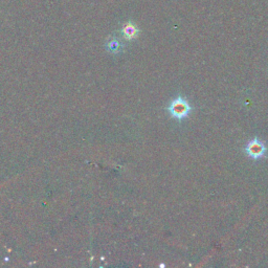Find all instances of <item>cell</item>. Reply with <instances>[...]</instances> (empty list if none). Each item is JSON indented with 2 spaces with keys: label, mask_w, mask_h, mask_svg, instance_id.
I'll return each mask as SVG.
<instances>
[{
  "label": "cell",
  "mask_w": 268,
  "mask_h": 268,
  "mask_svg": "<svg viewBox=\"0 0 268 268\" xmlns=\"http://www.w3.org/2000/svg\"><path fill=\"white\" fill-rule=\"evenodd\" d=\"M167 110L175 120L183 121L191 114L193 107L190 105L186 98L178 96L170 102V104L167 107Z\"/></svg>",
  "instance_id": "cell-1"
},
{
  "label": "cell",
  "mask_w": 268,
  "mask_h": 268,
  "mask_svg": "<svg viewBox=\"0 0 268 268\" xmlns=\"http://www.w3.org/2000/svg\"><path fill=\"white\" fill-rule=\"evenodd\" d=\"M245 153L248 157L256 160L264 158L266 155V146L259 138L255 137L247 142L245 147Z\"/></svg>",
  "instance_id": "cell-2"
},
{
  "label": "cell",
  "mask_w": 268,
  "mask_h": 268,
  "mask_svg": "<svg viewBox=\"0 0 268 268\" xmlns=\"http://www.w3.org/2000/svg\"><path fill=\"white\" fill-rule=\"evenodd\" d=\"M122 32H123L124 37H125L126 39H128V40L134 39V38H136L137 35H138V29H137V27H136L134 24L130 23V22L124 25V27H123V29H122Z\"/></svg>",
  "instance_id": "cell-3"
},
{
  "label": "cell",
  "mask_w": 268,
  "mask_h": 268,
  "mask_svg": "<svg viewBox=\"0 0 268 268\" xmlns=\"http://www.w3.org/2000/svg\"><path fill=\"white\" fill-rule=\"evenodd\" d=\"M106 48L108 49V51H110L112 53H117L122 50V45H121L120 41L113 38V39L108 40V42L106 43Z\"/></svg>",
  "instance_id": "cell-4"
}]
</instances>
